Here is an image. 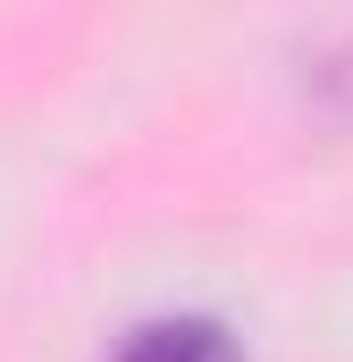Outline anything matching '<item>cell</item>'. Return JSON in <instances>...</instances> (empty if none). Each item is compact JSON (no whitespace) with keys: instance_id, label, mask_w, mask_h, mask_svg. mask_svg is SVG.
Segmentation results:
<instances>
[{"instance_id":"6da1fadb","label":"cell","mask_w":353,"mask_h":362,"mask_svg":"<svg viewBox=\"0 0 353 362\" xmlns=\"http://www.w3.org/2000/svg\"><path fill=\"white\" fill-rule=\"evenodd\" d=\"M109 362H244V346H236L219 320L176 312V320H143V329H126V346H118Z\"/></svg>"},{"instance_id":"7a4b0ae2","label":"cell","mask_w":353,"mask_h":362,"mask_svg":"<svg viewBox=\"0 0 353 362\" xmlns=\"http://www.w3.org/2000/svg\"><path fill=\"white\" fill-rule=\"evenodd\" d=\"M311 93H320V110H337V118H353V42H337L320 68H311Z\"/></svg>"}]
</instances>
